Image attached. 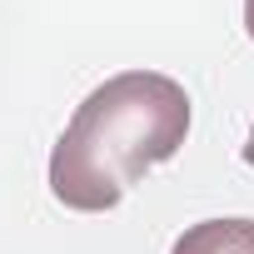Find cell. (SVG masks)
Instances as JSON below:
<instances>
[{
  "label": "cell",
  "instance_id": "1",
  "mask_svg": "<svg viewBox=\"0 0 254 254\" xmlns=\"http://www.w3.org/2000/svg\"><path fill=\"white\" fill-rule=\"evenodd\" d=\"M190 135V95L155 70H125L95 85L50 150V190L65 209L105 214Z\"/></svg>",
  "mask_w": 254,
  "mask_h": 254
},
{
  "label": "cell",
  "instance_id": "3",
  "mask_svg": "<svg viewBox=\"0 0 254 254\" xmlns=\"http://www.w3.org/2000/svg\"><path fill=\"white\" fill-rule=\"evenodd\" d=\"M244 30H249V40H254V0H244Z\"/></svg>",
  "mask_w": 254,
  "mask_h": 254
},
{
  "label": "cell",
  "instance_id": "2",
  "mask_svg": "<svg viewBox=\"0 0 254 254\" xmlns=\"http://www.w3.org/2000/svg\"><path fill=\"white\" fill-rule=\"evenodd\" d=\"M170 254H254V219H199Z\"/></svg>",
  "mask_w": 254,
  "mask_h": 254
},
{
  "label": "cell",
  "instance_id": "4",
  "mask_svg": "<svg viewBox=\"0 0 254 254\" xmlns=\"http://www.w3.org/2000/svg\"><path fill=\"white\" fill-rule=\"evenodd\" d=\"M239 155H244V165H254V130H249V140H244V150H239Z\"/></svg>",
  "mask_w": 254,
  "mask_h": 254
}]
</instances>
